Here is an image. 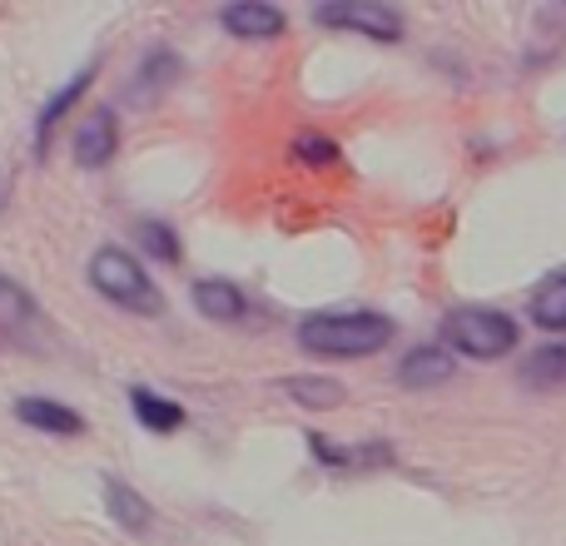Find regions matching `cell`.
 <instances>
[{
	"mask_svg": "<svg viewBox=\"0 0 566 546\" xmlns=\"http://www.w3.org/2000/svg\"><path fill=\"white\" fill-rule=\"evenodd\" d=\"M392 318L373 308H353V313H313L298 323V348L313 358H368V353L388 348L392 343Z\"/></svg>",
	"mask_w": 566,
	"mask_h": 546,
	"instance_id": "1",
	"label": "cell"
},
{
	"mask_svg": "<svg viewBox=\"0 0 566 546\" xmlns=\"http://www.w3.org/2000/svg\"><path fill=\"white\" fill-rule=\"evenodd\" d=\"M90 288H95L99 298H109L115 308L139 313V318H159V313H165L159 283L149 279L135 254H125V249H115V244L90 254Z\"/></svg>",
	"mask_w": 566,
	"mask_h": 546,
	"instance_id": "2",
	"label": "cell"
},
{
	"mask_svg": "<svg viewBox=\"0 0 566 546\" xmlns=\"http://www.w3.org/2000/svg\"><path fill=\"white\" fill-rule=\"evenodd\" d=\"M517 338H522L517 318H507V313H497V308H458L442 318V343L478 363L507 358V353L517 348Z\"/></svg>",
	"mask_w": 566,
	"mask_h": 546,
	"instance_id": "3",
	"label": "cell"
},
{
	"mask_svg": "<svg viewBox=\"0 0 566 546\" xmlns=\"http://www.w3.org/2000/svg\"><path fill=\"white\" fill-rule=\"evenodd\" d=\"M313 20L333 25V30H358V35H368V40H382V45L402 40V15L378 6V0H328V6L313 10Z\"/></svg>",
	"mask_w": 566,
	"mask_h": 546,
	"instance_id": "4",
	"label": "cell"
},
{
	"mask_svg": "<svg viewBox=\"0 0 566 546\" xmlns=\"http://www.w3.org/2000/svg\"><path fill=\"white\" fill-rule=\"evenodd\" d=\"M0 333H6L10 343H40V333H45L40 303L10 279H0Z\"/></svg>",
	"mask_w": 566,
	"mask_h": 546,
	"instance_id": "5",
	"label": "cell"
},
{
	"mask_svg": "<svg viewBox=\"0 0 566 546\" xmlns=\"http://www.w3.org/2000/svg\"><path fill=\"white\" fill-rule=\"evenodd\" d=\"M219 20H224L229 35L239 40H279L283 25H289V15H283L279 6H264V0H239V6H224L219 10Z\"/></svg>",
	"mask_w": 566,
	"mask_h": 546,
	"instance_id": "6",
	"label": "cell"
},
{
	"mask_svg": "<svg viewBox=\"0 0 566 546\" xmlns=\"http://www.w3.org/2000/svg\"><path fill=\"white\" fill-rule=\"evenodd\" d=\"M115 149H119V125H115L109 109H95V115L80 119V129H75V159L80 165L105 169L109 159H115Z\"/></svg>",
	"mask_w": 566,
	"mask_h": 546,
	"instance_id": "7",
	"label": "cell"
},
{
	"mask_svg": "<svg viewBox=\"0 0 566 546\" xmlns=\"http://www.w3.org/2000/svg\"><path fill=\"white\" fill-rule=\"evenodd\" d=\"M15 418L50 432V438H85V428H90L75 408H65V402H55V398H15Z\"/></svg>",
	"mask_w": 566,
	"mask_h": 546,
	"instance_id": "8",
	"label": "cell"
},
{
	"mask_svg": "<svg viewBox=\"0 0 566 546\" xmlns=\"http://www.w3.org/2000/svg\"><path fill=\"white\" fill-rule=\"evenodd\" d=\"M105 512H109V522H115L119 532H129V537H145L149 522H155V507H149V502L119 477L105 482Z\"/></svg>",
	"mask_w": 566,
	"mask_h": 546,
	"instance_id": "9",
	"label": "cell"
},
{
	"mask_svg": "<svg viewBox=\"0 0 566 546\" xmlns=\"http://www.w3.org/2000/svg\"><path fill=\"white\" fill-rule=\"evenodd\" d=\"M195 303H199V313H205V318H214V323L249 318L244 288H239V283H229V279H199L195 283Z\"/></svg>",
	"mask_w": 566,
	"mask_h": 546,
	"instance_id": "10",
	"label": "cell"
},
{
	"mask_svg": "<svg viewBox=\"0 0 566 546\" xmlns=\"http://www.w3.org/2000/svg\"><path fill=\"white\" fill-rule=\"evenodd\" d=\"M458 372V363L448 358V348H412L408 358L398 363V382L402 388H442V382Z\"/></svg>",
	"mask_w": 566,
	"mask_h": 546,
	"instance_id": "11",
	"label": "cell"
},
{
	"mask_svg": "<svg viewBox=\"0 0 566 546\" xmlns=\"http://www.w3.org/2000/svg\"><path fill=\"white\" fill-rule=\"evenodd\" d=\"M129 412H135L139 428H149V432H179L185 428V408H179L175 398H165V392H155V388H129Z\"/></svg>",
	"mask_w": 566,
	"mask_h": 546,
	"instance_id": "12",
	"label": "cell"
},
{
	"mask_svg": "<svg viewBox=\"0 0 566 546\" xmlns=\"http://www.w3.org/2000/svg\"><path fill=\"white\" fill-rule=\"evenodd\" d=\"M279 392L289 402H298V408H308V412H333L343 398H348L338 378H283Z\"/></svg>",
	"mask_w": 566,
	"mask_h": 546,
	"instance_id": "13",
	"label": "cell"
},
{
	"mask_svg": "<svg viewBox=\"0 0 566 546\" xmlns=\"http://www.w3.org/2000/svg\"><path fill=\"white\" fill-rule=\"evenodd\" d=\"M90 80H95V65H90V70H80V75L70 80V85H60L55 95H50V105L40 109V119H35V155H45V149H50V135H55L60 115H65V109L75 105L80 95H85V90H90Z\"/></svg>",
	"mask_w": 566,
	"mask_h": 546,
	"instance_id": "14",
	"label": "cell"
},
{
	"mask_svg": "<svg viewBox=\"0 0 566 546\" xmlns=\"http://www.w3.org/2000/svg\"><path fill=\"white\" fill-rule=\"evenodd\" d=\"M522 388H532V392H557V388H566V343L537 348L527 363H522Z\"/></svg>",
	"mask_w": 566,
	"mask_h": 546,
	"instance_id": "15",
	"label": "cell"
},
{
	"mask_svg": "<svg viewBox=\"0 0 566 546\" xmlns=\"http://www.w3.org/2000/svg\"><path fill=\"white\" fill-rule=\"evenodd\" d=\"M527 313H532V323H537V328L566 333V269L552 273L547 283H537V293H532Z\"/></svg>",
	"mask_w": 566,
	"mask_h": 546,
	"instance_id": "16",
	"label": "cell"
},
{
	"mask_svg": "<svg viewBox=\"0 0 566 546\" xmlns=\"http://www.w3.org/2000/svg\"><path fill=\"white\" fill-rule=\"evenodd\" d=\"M293 159L313 165V169H328V165H338V145H333L328 135H318V129H308V135L293 139Z\"/></svg>",
	"mask_w": 566,
	"mask_h": 546,
	"instance_id": "17",
	"label": "cell"
},
{
	"mask_svg": "<svg viewBox=\"0 0 566 546\" xmlns=\"http://www.w3.org/2000/svg\"><path fill=\"white\" fill-rule=\"evenodd\" d=\"M139 239H145V249L159 259V264H179V239L169 224H159V219H139Z\"/></svg>",
	"mask_w": 566,
	"mask_h": 546,
	"instance_id": "18",
	"label": "cell"
}]
</instances>
